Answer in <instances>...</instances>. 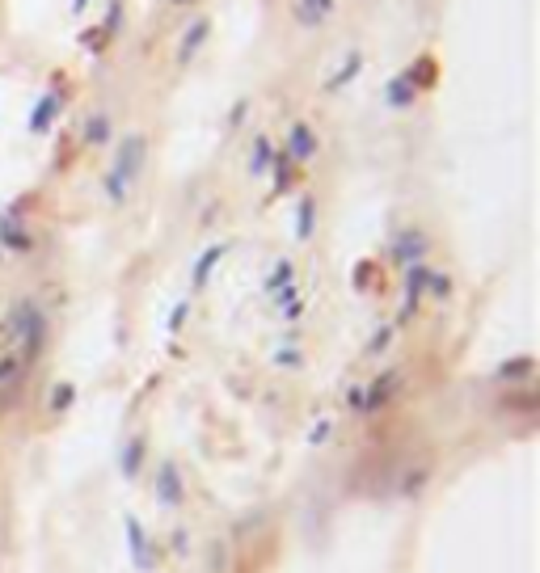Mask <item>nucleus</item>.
Segmentation results:
<instances>
[{
  "mask_svg": "<svg viewBox=\"0 0 540 573\" xmlns=\"http://www.w3.org/2000/svg\"><path fill=\"white\" fill-rule=\"evenodd\" d=\"M401 384H406V375H401V367H389V371H380L368 388H363V401H359V413H380V409H389L393 401H397V392H401Z\"/></svg>",
  "mask_w": 540,
  "mask_h": 573,
  "instance_id": "3",
  "label": "nucleus"
},
{
  "mask_svg": "<svg viewBox=\"0 0 540 573\" xmlns=\"http://www.w3.org/2000/svg\"><path fill=\"white\" fill-rule=\"evenodd\" d=\"M270 169H275V186H270V194H283V190L291 186V169H296V165H291V160H287L283 152H275Z\"/></svg>",
  "mask_w": 540,
  "mask_h": 573,
  "instance_id": "21",
  "label": "nucleus"
},
{
  "mask_svg": "<svg viewBox=\"0 0 540 573\" xmlns=\"http://www.w3.org/2000/svg\"><path fill=\"white\" fill-rule=\"evenodd\" d=\"M359 67H363V55H359V51H351V55H346V63H342V72H338V76H329V80H325V89H342V84H351V80L359 76Z\"/></svg>",
  "mask_w": 540,
  "mask_h": 573,
  "instance_id": "20",
  "label": "nucleus"
},
{
  "mask_svg": "<svg viewBox=\"0 0 540 573\" xmlns=\"http://www.w3.org/2000/svg\"><path fill=\"white\" fill-rule=\"evenodd\" d=\"M224 253H228V240H215V245H211V249H207V253L194 262V274H190V283H194V287H207V283H211V270L220 266V257H224Z\"/></svg>",
  "mask_w": 540,
  "mask_h": 573,
  "instance_id": "11",
  "label": "nucleus"
},
{
  "mask_svg": "<svg viewBox=\"0 0 540 573\" xmlns=\"http://www.w3.org/2000/svg\"><path fill=\"white\" fill-rule=\"evenodd\" d=\"M123 527H127V548H131V561H135V569H152V565H156V548H152V540H148L144 523L127 515V519H123Z\"/></svg>",
  "mask_w": 540,
  "mask_h": 573,
  "instance_id": "5",
  "label": "nucleus"
},
{
  "mask_svg": "<svg viewBox=\"0 0 540 573\" xmlns=\"http://www.w3.org/2000/svg\"><path fill=\"white\" fill-rule=\"evenodd\" d=\"M186 312H190V304H177V308H173V316H169V333H177V329H182Z\"/></svg>",
  "mask_w": 540,
  "mask_h": 573,
  "instance_id": "29",
  "label": "nucleus"
},
{
  "mask_svg": "<svg viewBox=\"0 0 540 573\" xmlns=\"http://www.w3.org/2000/svg\"><path fill=\"white\" fill-rule=\"evenodd\" d=\"M0 257H4V249H0Z\"/></svg>",
  "mask_w": 540,
  "mask_h": 573,
  "instance_id": "34",
  "label": "nucleus"
},
{
  "mask_svg": "<svg viewBox=\"0 0 540 573\" xmlns=\"http://www.w3.org/2000/svg\"><path fill=\"white\" fill-rule=\"evenodd\" d=\"M296 17L304 21V25H321L325 17H321V8L313 4V0H296Z\"/></svg>",
  "mask_w": 540,
  "mask_h": 573,
  "instance_id": "24",
  "label": "nucleus"
},
{
  "mask_svg": "<svg viewBox=\"0 0 540 573\" xmlns=\"http://www.w3.org/2000/svg\"><path fill=\"white\" fill-rule=\"evenodd\" d=\"M291 165H308L313 156H317V131L308 127V122H296L291 131H287V152H283Z\"/></svg>",
  "mask_w": 540,
  "mask_h": 573,
  "instance_id": "8",
  "label": "nucleus"
},
{
  "mask_svg": "<svg viewBox=\"0 0 540 573\" xmlns=\"http://www.w3.org/2000/svg\"><path fill=\"white\" fill-rule=\"evenodd\" d=\"M0 249H8V253H30L34 249V232L25 228V219H21L17 207L0 211Z\"/></svg>",
  "mask_w": 540,
  "mask_h": 573,
  "instance_id": "4",
  "label": "nucleus"
},
{
  "mask_svg": "<svg viewBox=\"0 0 540 573\" xmlns=\"http://www.w3.org/2000/svg\"><path fill=\"white\" fill-rule=\"evenodd\" d=\"M422 295H431V300H452V274H448V270H427Z\"/></svg>",
  "mask_w": 540,
  "mask_h": 573,
  "instance_id": "17",
  "label": "nucleus"
},
{
  "mask_svg": "<svg viewBox=\"0 0 540 573\" xmlns=\"http://www.w3.org/2000/svg\"><path fill=\"white\" fill-rule=\"evenodd\" d=\"M384 97H389V105L393 110H406V105H414V97H418V89H414V80L401 72V76H393L389 80V89H384Z\"/></svg>",
  "mask_w": 540,
  "mask_h": 573,
  "instance_id": "12",
  "label": "nucleus"
},
{
  "mask_svg": "<svg viewBox=\"0 0 540 573\" xmlns=\"http://www.w3.org/2000/svg\"><path fill=\"white\" fill-rule=\"evenodd\" d=\"M532 367H536V363H532L528 354H520V359L503 363V367L494 371V380H507V384H511V380H528V375H532Z\"/></svg>",
  "mask_w": 540,
  "mask_h": 573,
  "instance_id": "19",
  "label": "nucleus"
},
{
  "mask_svg": "<svg viewBox=\"0 0 540 573\" xmlns=\"http://www.w3.org/2000/svg\"><path fill=\"white\" fill-rule=\"evenodd\" d=\"M156 502L161 506H182L186 502V481L177 464H161L156 468Z\"/></svg>",
  "mask_w": 540,
  "mask_h": 573,
  "instance_id": "7",
  "label": "nucleus"
},
{
  "mask_svg": "<svg viewBox=\"0 0 540 573\" xmlns=\"http://www.w3.org/2000/svg\"><path fill=\"white\" fill-rule=\"evenodd\" d=\"M46 333H51L46 312H42L34 300H17V304H13V312H8V321H4V337H8V346H13L25 363H34V359L46 350Z\"/></svg>",
  "mask_w": 540,
  "mask_h": 573,
  "instance_id": "1",
  "label": "nucleus"
},
{
  "mask_svg": "<svg viewBox=\"0 0 540 573\" xmlns=\"http://www.w3.org/2000/svg\"><path fill=\"white\" fill-rule=\"evenodd\" d=\"M270 160H275V143H270L266 135H258L253 148H249V173H253V177H266V173H270Z\"/></svg>",
  "mask_w": 540,
  "mask_h": 573,
  "instance_id": "15",
  "label": "nucleus"
},
{
  "mask_svg": "<svg viewBox=\"0 0 540 573\" xmlns=\"http://www.w3.org/2000/svg\"><path fill=\"white\" fill-rule=\"evenodd\" d=\"M325 434H329V422H321V426L313 430V443H325Z\"/></svg>",
  "mask_w": 540,
  "mask_h": 573,
  "instance_id": "31",
  "label": "nucleus"
},
{
  "mask_svg": "<svg viewBox=\"0 0 540 573\" xmlns=\"http://www.w3.org/2000/svg\"><path fill=\"white\" fill-rule=\"evenodd\" d=\"M393 329H397V325H384V329H380V333H376V337L368 342V354H380V350H384V346L393 342Z\"/></svg>",
  "mask_w": 540,
  "mask_h": 573,
  "instance_id": "26",
  "label": "nucleus"
},
{
  "mask_svg": "<svg viewBox=\"0 0 540 573\" xmlns=\"http://www.w3.org/2000/svg\"><path fill=\"white\" fill-rule=\"evenodd\" d=\"M25 367H30V363H25L13 346H4V350H0V388H4V384H21V380H25Z\"/></svg>",
  "mask_w": 540,
  "mask_h": 573,
  "instance_id": "14",
  "label": "nucleus"
},
{
  "mask_svg": "<svg viewBox=\"0 0 540 573\" xmlns=\"http://www.w3.org/2000/svg\"><path fill=\"white\" fill-rule=\"evenodd\" d=\"M110 131H114V122H110L106 110H101V114H89V122H84V143H89V148H101V143H110Z\"/></svg>",
  "mask_w": 540,
  "mask_h": 573,
  "instance_id": "16",
  "label": "nucleus"
},
{
  "mask_svg": "<svg viewBox=\"0 0 540 573\" xmlns=\"http://www.w3.org/2000/svg\"><path fill=\"white\" fill-rule=\"evenodd\" d=\"M427 249H431V240H427V232H422V228H406V232H397V240H393V257H397V266H414V262H422V257H427Z\"/></svg>",
  "mask_w": 540,
  "mask_h": 573,
  "instance_id": "6",
  "label": "nucleus"
},
{
  "mask_svg": "<svg viewBox=\"0 0 540 573\" xmlns=\"http://www.w3.org/2000/svg\"><path fill=\"white\" fill-rule=\"evenodd\" d=\"M144 468V439H131L123 447V477H135Z\"/></svg>",
  "mask_w": 540,
  "mask_h": 573,
  "instance_id": "22",
  "label": "nucleus"
},
{
  "mask_svg": "<svg viewBox=\"0 0 540 573\" xmlns=\"http://www.w3.org/2000/svg\"><path fill=\"white\" fill-rule=\"evenodd\" d=\"M17 392H21V384H4V388H0V413H8V409L17 405Z\"/></svg>",
  "mask_w": 540,
  "mask_h": 573,
  "instance_id": "27",
  "label": "nucleus"
},
{
  "mask_svg": "<svg viewBox=\"0 0 540 573\" xmlns=\"http://www.w3.org/2000/svg\"><path fill=\"white\" fill-rule=\"evenodd\" d=\"M72 397H76L72 384H55V388H51V413H63V409L72 405Z\"/></svg>",
  "mask_w": 540,
  "mask_h": 573,
  "instance_id": "23",
  "label": "nucleus"
},
{
  "mask_svg": "<svg viewBox=\"0 0 540 573\" xmlns=\"http://www.w3.org/2000/svg\"><path fill=\"white\" fill-rule=\"evenodd\" d=\"M313 232H317V198L304 194L296 207V240H313Z\"/></svg>",
  "mask_w": 540,
  "mask_h": 573,
  "instance_id": "13",
  "label": "nucleus"
},
{
  "mask_svg": "<svg viewBox=\"0 0 540 573\" xmlns=\"http://www.w3.org/2000/svg\"><path fill=\"white\" fill-rule=\"evenodd\" d=\"M59 110H63V93H55V89H51V93H42V97H38V105L30 110V131H34V135H46V131H51V122L59 118Z\"/></svg>",
  "mask_w": 540,
  "mask_h": 573,
  "instance_id": "9",
  "label": "nucleus"
},
{
  "mask_svg": "<svg viewBox=\"0 0 540 573\" xmlns=\"http://www.w3.org/2000/svg\"><path fill=\"white\" fill-rule=\"evenodd\" d=\"M144 148H148L144 135H123V143H118L110 169L101 173V194H106L110 207H123V202H127L135 177H139V169H144Z\"/></svg>",
  "mask_w": 540,
  "mask_h": 573,
  "instance_id": "2",
  "label": "nucleus"
},
{
  "mask_svg": "<svg viewBox=\"0 0 540 573\" xmlns=\"http://www.w3.org/2000/svg\"><path fill=\"white\" fill-rule=\"evenodd\" d=\"M118 25H123V0H110V17H106V25H101V30L114 38V34H118Z\"/></svg>",
  "mask_w": 540,
  "mask_h": 573,
  "instance_id": "25",
  "label": "nucleus"
},
{
  "mask_svg": "<svg viewBox=\"0 0 540 573\" xmlns=\"http://www.w3.org/2000/svg\"><path fill=\"white\" fill-rule=\"evenodd\" d=\"M72 8H76V13H84V8H89V0H72Z\"/></svg>",
  "mask_w": 540,
  "mask_h": 573,
  "instance_id": "33",
  "label": "nucleus"
},
{
  "mask_svg": "<svg viewBox=\"0 0 540 573\" xmlns=\"http://www.w3.org/2000/svg\"><path fill=\"white\" fill-rule=\"evenodd\" d=\"M296 283V266L283 257V262H275V270L266 274V295H275V291H283V287H291Z\"/></svg>",
  "mask_w": 540,
  "mask_h": 573,
  "instance_id": "18",
  "label": "nucleus"
},
{
  "mask_svg": "<svg viewBox=\"0 0 540 573\" xmlns=\"http://www.w3.org/2000/svg\"><path fill=\"white\" fill-rule=\"evenodd\" d=\"M106 42H110V34H106V30H101V25H97V30H89V34H84V46H89V51H101V46H106Z\"/></svg>",
  "mask_w": 540,
  "mask_h": 573,
  "instance_id": "28",
  "label": "nucleus"
},
{
  "mask_svg": "<svg viewBox=\"0 0 540 573\" xmlns=\"http://www.w3.org/2000/svg\"><path fill=\"white\" fill-rule=\"evenodd\" d=\"M207 34H211V21H207V17L190 21L186 38H182V46H177V63H190V59H194V51H199V46L207 42Z\"/></svg>",
  "mask_w": 540,
  "mask_h": 573,
  "instance_id": "10",
  "label": "nucleus"
},
{
  "mask_svg": "<svg viewBox=\"0 0 540 573\" xmlns=\"http://www.w3.org/2000/svg\"><path fill=\"white\" fill-rule=\"evenodd\" d=\"M313 4L321 8V17H329V13H334V0H313Z\"/></svg>",
  "mask_w": 540,
  "mask_h": 573,
  "instance_id": "32",
  "label": "nucleus"
},
{
  "mask_svg": "<svg viewBox=\"0 0 540 573\" xmlns=\"http://www.w3.org/2000/svg\"><path fill=\"white\" fill-rule=\"evenodd\" d=\"M275 363H279V367H300V350H279Z\"/></svg>",
  "mask_w": 540,
  "mask_h": 573,
  "instance_id": "30",
  "label": "nucleus"
}]
</instances>
